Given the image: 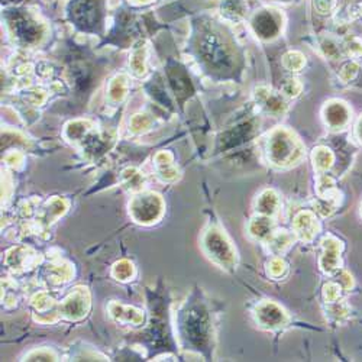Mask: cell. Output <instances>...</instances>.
Instances as JSON below:
<instances>
[{
    "label": "cell",
    "instance_id": "1",
    "mask_svg": "<svg viewBox=\"0 0 362 362\" xmlns=\"http://www.w3.org/2000/svg\"><path fill=\"white\" fill-rule=\"evenodd\" d=\"M301 156H303V149L291 132L279 129L271 135L268 141V157L273 164H294L301 158Z\"/></svg>",
    "mask_w": 362,
    "mask_h": 362
},
{
    "label": "cell",
    "instance_id": "2",
    "mask_svg": "<svg viewBox=\"0 0 362 362\" xmlns=\"http://www.w3.org/2000/svg\"><path fill=\"white\" fill-rule=\"evenodd\" d=\"M352 110L342 100H330L323 109L325 124L332 131H342L351 124Z\"/></svg>",
    "mask_w": 362,
    "mask_h": 362
},
{
    "label": "cell",
    "instance_id": "3",
    "mask_svg": "<svg viewBox=\"0 0 362 362\" xmlns=\"http://www.w3.org/2000/svg\"><path fill=\"white\" fill-rule=\"evenodd\" d=\"M252 28L255 34L262 40H273L280 33V21L273 11H259L252 19Z\"/></svg>",
    "mask_w": 362,
    "mask_h": 362
},
{
    "label": "cell",
    "instance_id": "4",
    "mask_svg": "<svg viewBox=\"0 0 362 362\" xmlns=\"http://www.w3.org/2000/svg\"><path fill=\"white\" fill-rule=\"evenodd\" d=\"M206 245L209 248L210 255H212L216 261H219L225 265H228L233 261L232 247L229 245V243L225 239V236H222V233H219L218 230H214L212 233L209 235Z\"/></svg>",
    "mask_w": 362,
    "mask_h": 362
},
{
    "label": "cell",
    "instance_id": "5",
    "mask_svg": "<svg viewBox=\"0 0 362 362\" xmlns=\"http://www.w3.org/2000/svg\"><path fill=\"white\" fill-rule=\"evenodd\" d=\"M341 262V243L334 236H330L329 239L325 240V257H323V269L330 273L337 268H339Z\"/></svg>",
    "mask_w": 362,
    "mask_h": 362
},
{
    "label": "cell",
    "instance_id": "6",
    "mask_svg": "<svg viewBox=\"0 0 362 362\" xmlns=\"http://www.w3.org/2000/svg\"><path fill=\"white\" fill-rule=\"evenodd\" d=\"M258 319L267 327H277L284 325L286 313L273 303H265L258 309Z\"/></svg>",
    "mask_w": 362,
    "mask_h": 362
},
{
    "label": "cell",
    "instance_id": "7",
    "mask_svg": "<svg viewBox=\"0 0 362 362\" xmlns=\"http://www.w3.org/2000/svg\"><path fill=\"white\" fill-rule=\"evenodd\" d=\"M313 157H315V164L320 170H329L335 163L334 153H332V151L326 146H319L317 149H315Z\"/></svg>",
    "mask_w": 362,
    "mask_h": 362
},
{
    "label": "cell",
    "instance_id": "8",
    "mask_svg": "<svg viewBox=\"0 0 362 362\" xmlns=\"http://www.w3.org/2000/svg\"><path fill=\"white\" fill-rule=\"evenodd\" d=\"M277 207V197L274 193L267 192L265 194L261 196L259 199V210L267 215H273L276 212Z\"/></svg>",
    "mask_w": 362,
    "mask_h": 362
},
{
    "label": "cell",
    "instance_id": "9",
    "mask_svg": "<svg viewBox=\"0 0 362 362\" xmlns=\"http://www.w3.org/2000/svg\"><path fill=\"white\" fill-rule=\"evenodd\" d=\"M344 49L346 51L348 55L351 57H362V40L356 38V37H351L346 40V42L344 44Z\"/></svg>",
    "mask_w": 362,
    "mask_h": 362
},
{
    "label": "cell",
    "instance_id": "10",
    "mask_svg": "<svg viewBox=\"0 0 362 362\" xmlns=\"http://www.w3.org/2000/svg\"><path fill=\"white\" fill-rule=\"evenodd\" d=\"M284 64L286 67H288L290 70H294L297 71L300 67H303L305 64V59H303V55L298 54V52H290L284 57Z\"/></svg>",
    "mask_w": 362,
    "mask_h": 362
},
{
    "label": "cell",
    "instance_id": "11",
    "mask_svg": "<svg viewBox=\"0 0 362 362\" xmlns=\"http://www.w3.org/2000/svg\"><path fill=\"white\" fill-rule=\"evenodd\" d=\"M359 70H361L359 64L355 63V62H351V63H348V64H345V66L342 67L339 76H341V78H342L344 83H348V81L354 80V78L358 76Z\"/></svg>",
    "mask_w": 362,
    "mask_h": 362
},
{
    "label": "cell",
    "instance_id": "12",
    "mask_svg": "<svg viewBox=\"0 0 362 362\" xmlns=\"http://www.w3.org/2000/svg\"><path fill=\"white\" fill-rule=\"evenodd\" d=\"M315 5L320 13H329L335 6V0H315Z\"/></svg>",
    "mask_w": 362,
    "mask_h": 362
},
{
    "label": "cell",
    "instance_id": "13",
    "mask_svg": "<svg viewBox=\"0 0 362 362\" xmlns=\"http://www.w3.org/2000/svg\"><path fill=\"white\" fill-rule=\"evenodd\" d=\"M354 136H355V139L362 145V115L358 117L356 124H355V127H354Z\"/></svg>",
    "mask_w": 362,
    "mask_h": 362
},
{
    "label": "cell",
    "instance_id": "14",
    "mask_svg": "<svg viewBox=\"0 0 362 362\" xmlns=\"http://www.w3.org/2000/svg\"><path fill=\"white\" fill-rule=\"evenodd\" d=\"M351 15H354V16H362V4H361V5H356L355 9H354V12H351Z\"/></svg>",
    "mask_w": 362,
    "mask_h": 362
},
{
    "label": "cell",
    "instance_id": "15",
    "mask_svg": "<svg viewBox=\"0 0 362 362\" xmlns=\"http://www.w3.org/2000/svg\"><path fill=\"white\" fill-rule=\"evenodd\" d=\"M361 215H362V204H361Z\"/></svg>",
    "mask_w": 362,
    "mask_h": 362
}]
</instances>
